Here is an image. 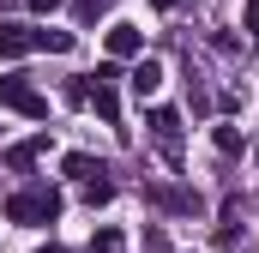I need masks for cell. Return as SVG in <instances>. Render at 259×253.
<instances>
[{
    "label": "cell",
    "instance_id": "18",
    "mask_svg": "<svg viewBox=\"0 0 259 253\" xmlns=\"http://www.w3.org/2000/svg\"><path fill=\"white\" fill-rule=\"evenodd\" d=\"M253 151H259V145H253Z\"/></svg>",
    "mask_w": 259,
    "mask_h": 253
},
{
    "label": "cell",
    "instance_id": "10",
    "mask_svg": "<svg viewBox=\"0 0 259 253\" xmlns=\"http://www.w3.org/2000/svg\"><path fill=\"white\" fill-rule=\"evenodd\" d=\"M66 175H72V181H91V175H103V163H91L84 151H72V157H66Z\"/></svg>",
    "mask_w": 259,
    "mask_h": 253
},
{
    "label": "cell",
    "instance_id": "1",
    "mask_svg": "<svg viewBox=\"0 0 259 253\" xmlns=\"http://www.w3.org/2000/svg\"><path fill=\"white\" fill-rule=\"evenodd\" d=\"M55 217H61V199L49 187H30V193L6 199V223H55Z\"/></svg>",
    "mask_w": 259,
    "mask_h": 253
},
{
    "label": "cell",
    "instance_id": "3",
    "mask_svg": "<svg viewBox=\"0 0 259 253\" xmlns=\"http://www.w3.org/2000/svg\"><path fill=\"white\" fill-rule=\"evenodd\" d=\"M139 49H145V30L139 24H109V55L115 61H133Z\"/></svg>",
    "mask_w": 259,
    "mask_h": 253
},
{
    "label": "cell",
    "instance_id": "2",
    "mask_svg": "<svg viewBox=\"0 0 259 253\" xmlns=\"http://www.w3.org/2000/svg\"><path fill=\"white\" fill-rule=\"evenodd\" d=\"M0 103H6V109H18V115H30V121H42V115H49V97H42L24 72H6V78H0Z\"/></svg>",
    "mask_w": 259,
    "mask_h": 253
},
{
    "label": "cell",
    "instance_id": "17",
    "mask_svg": "<svg viewBox=\"0 0 259 253\" xmlns=\"http://www.w3.org/2000/svg\"><path fill=\"white\" fill-rule=\"evenodd\" d=\"M49 253H61V247H49Z\"/></svg>",
    "mask_w": 259,
    "mask_h": 253
},
{
    "label": "cell",
    "instance_id": "8",
    "mask_svg": "<svg viewBox=\"0 0 259 253\" xmlns=\"http://www.w3.org/2000/svg\"><path fill=\"white\" fill-rule=\"evenodd\" d=\"M30 49H49V55H66V49H72V36H66V30H30Z\"/></svg>",
    "mask_w": 259,
    "mask_h": 253
},
{
    "label": "cell",
    "instance_id": "13",
    "mask_svg": "<svg viewBox=\"0 0 259 253\" xmlns=\"http://www.w3.org/2000/svg\"><path fill=\"white\" fill-rule=\"evenodd\" d=\"M145 253H169V235L163 229H145Z\"/></svg>",
    "mask_w": 259,
    "mask_h": 253
},
{
    "label": "cell",
    "instance_id": "11",
    "mask_svg": "<svg viewBox=\"0 0 259 253\" xmlns=\"http://www.w3.org/2000/svg\"><path fill=\"white\" fill-rule=\"evenodd\" d=\"M109 199H115V187H109L103 175H91V181H84V205H91V211H97V205H109Z\"/></svg>",
    "mask_w": 259,
    "mask_h": 253
},
{
    "label": "cell",
    "instance_id": "14",
    "mask_svg": "<svg viewBox=\"0 0 259 253\" xmlns=\"http://www.w3.org/2000/svg\"><path fill=\"white\" fill-rule=\"evenodd\" d=\"M247 36L259 43V0H247Z\"/></svg>",
    "mask_w": 259,
    "mask_h": 253
},
{
    "label": "cell",
    "instance_id": "9",
    "mask_svg": "<svg viewBox=\"0 0 259 253\" xmlns=\"http://www.w3.org/2000/svg\"><path fill=\"white\" fill-rule=\"evenodd\" d=\"M91 253H127V235L121 229H97L91 235Z\"/></svg>",
    "mask_w": 259,
    "mask_h": 253
},
{
    "label": "cell",
    "instance_id": "6",
    "mask_svg": "<svg viewBox=\"0 0 259 253\" xmlns=\"http://www.w3.org/2000/svg\"><path fill=\"white\" fill-rule=\"evenodd\" d=\"M133 91H139V97H157V91H163V66H157V61H139V66H133Z\"/></svg>",
    "mask_w": 259,
    "mask_h": 253
},
{
    "label": "cell",
    "instance_id": "12",
    "mask_svg": "<svg viewBox=\"0 0 259 253\" xmlns=\"http://www.w3.org/2000/svg\"><path fill=\"white\" fill-rule=\"evenodd\" d=\"M211 139H217V151H223V157H235V151H241V133H235V126H217Z\"/></svg>",
    "mask_w": 259,
    "mask_h": 253
},
{
    "label": "cell",
    "instance_id": "4",
    "mask_svg": "<svg viewBox=\"0 0 259 253\" xmlns=\"http://www.w3.org/2000/svg\"><path fill=\"white\" fill-rule=\"evenodd\" d=\"M42 151H49V133H36V139H24V145H12V151H6V169H30V163H36Z\"/></svg>",
    "mask_w": 259,
    "mask_h": 253
},
{
    "label": "cell",
    "instance_id": "5",
    "mask_svg": "<svg viewBox=\"0 0 259 253\" xmlns=\"http://www.w3.org/2000/svg\"><path fill=\"white\" fill-rule=\"evenodd\" d=\"M12 55H30V30L24 24H0V61H12Z\"/></svg>",
    "mask_w": 259,
    "mask_h": 253
},
{
    "label": "cell",
    "instance_id": "7",
    "mask_svg": "<svg viewBox=\"0 0 259 253\" xmlns=\"http://www.w3.org/2000/svg\"><path fill=\"white\" fill-rule=\"evenodd\" d=\"M151 133H157L163 145H175V133H181V115H175V109H151Z\"/></svg>",
    "mask_w": 259,
    "mask_h": 253
},
{
    "label": "cell",
    "instance_id": "15",
    "mask_svg": "<svg viewBox=\"0 0 259 253\" xmlns=\"http://www.w3.org/2000/svg\"><path fill=\"white\" fill-rule=\"evenodd\" d=\"M55 6H61V0H30V12H55Z\"/></svg>",
    "mask_w": 259,
    "mask_h": 253
},
{
    "label": "cell",
    "instance_id": "16",
    "mask_svg": "<svg viewBox=\"0 0 259 253\" xmlns=\"http://www.w3.org/2000/svg\"><path fill=\"white\" fill-rule=\"evenodd\" d=\"M151 6H157V12H169V6H175V0H151Z\"/></svg>",
    "mask_w": 259,
    "mask_h": 253
}]
</instances>
